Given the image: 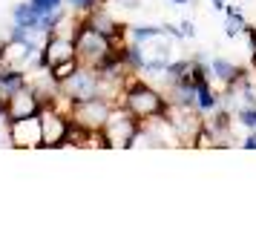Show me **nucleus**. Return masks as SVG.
<instances>
[{
  "mask_svg": "<svg viewBox=\"0 0 256 247\" xmlns=\"http://www.w3.org/2000/svg\"><path fill=\"white\" fill-rule=\"evenodd\" d=\"M124 46H116V40L104 32H98L95 26H90L81 17V26L75 29V55H78V63L81 66H90V69H104L110 60L116 58Z\"/></svg>",
  "mask_w": 256,
  "mask_h": 247,
  "instance_id": "nucleus-1",
  "label": "nucleus"
},
{
  "mask_svg": "<svg viewBox=\"0 0 256 247\" xmlns=\"http://www.w3.org/2000/svg\"><path fill=\"white\" fill-rule=\"evenodd\" d=\"M118 104L127 106L138 121H150V118H156V115H164L170 101H167V92L150 86V83L144 81V78H138V75H130V81H127V86H124L121 98H118Z\"/></svg>",
  "mask_w": 256,
  "mask_h": 247,
  "instance_id": "nucleus-2",
  "label": "nucleus"
},
{
  "mask_svg": "<svg viewBox=\"0 0 256 247\" xmlns=\"http://www.w3.org/2000/svg\"><path fill=\"white\" fill-rule=\"evenodd\" d=\"M138 130H141L138 118L132 115L127 106L116 104L110 118H106V124L101 127V141L110 150H130L132 141H136V135H138Z\"/></svg>",
  "mask_w": 256,
  "mask_h": 247,
  "instance_id": "nucleus-3",
  "label": "nucleus"
},
{
  "mask_svg": "<svg viewBox=\"0 0 256 247\" xmlns=\"http://www.w3.org/2000/svg\"><path fill=\"white\" fill-rule=\"evenodd\" d=\"M164 118L170 121V127L176 130L182 147H198V138L204 132V112L193 104H167Z\"/></svg>",
  "mask_w": 256,
  "mask_h": 247,
  "instance_id": "nucleus-4",
  "label": "nucleus"
},
{
  "mask_svg": "<svg viewBox=\"0 0 256 247\" xmlns=\"http://www.w3.org/2000/svg\"><path fill=\"white\" fill-rule=\"evenodd\" d=\"M40 43L35 40H20V37H6L0 43V66L3 69H24L38 72V58H40Z\"/></svg>",
  "mask_w": 256,
  "mask_h": 247,
  "instance_id": "nucleus-5",
  "label": "nucleus"
},
{
  "mask_svg": "<svg viewBox=\"0 0 256 247\" xmlns=\"http://www.w3.org/2000/svg\"><path fill=\"white\" fill-rule=\"evenodd\" d=\"M60 92L66 95L72 104L90 101V98H104L101 95V72L90 69V66H78L66 81L60 83Z\"/></svg>",
  "mask_w": 256,
  "mask_h": 247,
  "instance_id": "nucleus-6",
  "label": "nucleus"
},
{
  "mask_svg": "<svg viewBox=\"0 0 256 247\" xmlns=\"http://www.w3.org/2000/svg\"><path fill=\"white\" fill-rule=\"evenodd\" d=\"M112 101H106V98H90V101H78V104H72V124H78L84 130H92V132H101V127L106 124V118L112 112Z\"/></svg>",
  "mask_w": 256,
  "mask_h": 247,
  "instance_id": "nucleus-7",
  "label": "nucleus"
},
{
  "mask_svg": "<svg viewBox=\"0 0 256 247\" xmlns=\"http://www.w3.org/2000/svg\"><path fill=\"white\" fill-rule=\"evenodd\" d=\"M44 95L38 92L32 83H26L20 86L18 92H12L6 98V124L9 121H20V118H32V115H40V109H44Z\"/></svg>",
  "mask_w": 256,
  "mask_h": 247,
  "instance_id": "nucleus-8",
  "label": "nucleus"
},
{
  "mask_svg": "<svg viewBox=\"0 0 256 247\" xmlns=\"http://www.w3.org/2000/svg\"><path fill=\"white\" fill-rule=\"evenodd\" d=\"M6 132H9V144L18 147V150H40L44 147V124H40V115L9 121L6 124Z\"/></svg>",
  "mask_w": 256,
  "mask_h": 247,
  "instance_id": "nucleus-9",
  "label": "nucleus"
},
{
  "mask_svg": "<svg viewBox=\"0 0 256 247\" xmlns=\"http://www.w3.org/2000/svg\"><path fill=\"white\" fill-rule=\"evenodd\" d=\"M40 124H44V147L46 150L66 147V135H70V124H72V118L66 112L46 104L40 109Z\"/></svg>",
  "mask_w": 256,
  "mask_h": 247,
  "instance_id": "nucleus-10",
  "label": "nucleus"
},
{
  "mask_svg": "<svg viewBox=\"0 0 256 247\" xmlns=\"http://www.w3.org/2000/svg\"><path fill=\"white\" fill-rule=\"evenodd\" d=\"M78 58L75 55V37L72 35H49L44 49H40V58H38V69H49V66H58L64 60Z\"/></svg>",
  "mask_w": 256,
  "mask_h": 247,
  "instance_id": "nucleus-11",
  "label": "nucleus"
},
{
  "mask_svg": "<svg viewBox=\"0 0 256 247\" xmlns=\"http://www.w3.org/2000/svg\"><path fill=\"white\" fill-rule=\"evenodd\" d=\"M210 72H213V81H219V83H233L236 78H242L244 75V66H236L233 60L228 58H213L210 60Z\"/></svg>",
  "mask_w": 256,
  "mask_h": 247,
  "instance_id": "nucleus-12",
  "label": "nucleus"
},
{
  "mask_svg": "<svg viewBox=\"0 0 256 247\" xmlns=\"http://www.w3.org/2000/svg\"><path fill=\"white\" fill-rule=\"evenodd\" d=\"M219 104H222V95L213 89V81L196 83V106L204 112V115H210V112H213Z\"/></svg>",
  "mask_w": 256,
  "mask_h": 247,
  "instance_id": "nucleus-13",
  "label": "nucleus"
},
{
  "mask_svg": "<svg viewBox=\"0 0 256 247\" xmlns=\"http://www.w3.org/2000/svg\"><path fill=\"white\" fill-rule=\"evenodd\" d=\"M12 20L18 26H24V29H38V32H40V14L32 9L29 0H26V3H14L12 6Z\"/></svg>",
  "mask_w": 256,
  "mask_h": 247,
  "instance_id": "nucleus-14",
  "label": "nucleus"
},
{
  "mask_svg": "<svg viewBox=\"0 0 256 247\" xmlns=\"http://www.w3.org/2000/svg\"><path fill=\"white\" fill-rule=\"evenodd\" d=\"M244 14L236 9V6H230L228 3V9H224V35L228 37H239L242 35V29H244Z\"/></svg>",
  "mask_w": 256,
  "mask_h": 247,
  "instance_id": "nucleus-15",
  "label": "nucleus"
},
{
  "mask_svg": "<svg viewBox=\"0 0 256 247\" xmlns=\"http://www.w3.org/2000/svg\"><path fill=\"white\" fill-rule=\"evenodd\" d=\"M78 66H81V63H78V58H72V60H64V63H58V66H49V75H52L58 83H64V81L72 75V72L78 69Z\"/></svg>",
  "mask_w": 256,
  "mask_h": 247,
  "instance_id": "nucleus-16",
  "label": "nucleus"
},
{
  "mask_svg": "<svg viewBox=\"0 0 256 247\" xmlns=\"http://www.w3.org/2000/svg\"><path fill=\"white\" fill-rule=\"evenodd\" d=\"M29 3H32V9L38 14H52L58 9H64V0H29Z\"/></svg>",
  "mask_w": 256,
  "mask_h": 247,
  "instance_id": "nucleus-17",
  "label": "nucleus"
},
{
  "mask_svg": "<svg viewBox=\"0 0 256 247\" xmlns=\"http://www.w3.org/2000/svg\"><path fill=\"white\" fill-rule=\"evenodd\" d=\"M242 35H244V40H248V52H250V63H254L256 60V26L244 23Z\"/></svg>",
  "mask_w": 256,
  "mask_h": 247,
  "instance_id": "nucleus-18",
  "label": "nucleus"
},
{
  "mask_svg": "<svg viewBox=\"0 0 256 247\" xmlns=\"http://www.w3.org/2000/svg\"><path fill=\"white\" fill-rule=\"evenodd\" d=\"M236 121L242 124L244 130H256V109H244V112H239Z\"/></svg>",
  "mask_w": 256,
  "mask_h": 247,
  "instance_id": "nucleus-19",
  "label": "nucleus"
},
{
  "mask_svg": "<svg viewBox=\"0 0 256 247\" xmlns=\"http://www.w3.org/2000/svg\"><path fill=\"white\" fill-rule=\"evenodd\" d=\"M239 147H242V150H256V130H248V135L242 138Z\"/></svg>",
  "mask_w": 256,
  "mask_h": 247,
  "instance_id": "nucleus-20",
  "label": "nucleus"
},
{
  "mask_svg": "<svg viewBox=\"0 0 256 247\" xmlns=\"http://www.w3.org/2000/svg\"><path fill=\"white\" fill-rule=\"evenodd\" d=\"M178 29H182V35H184V37H196V29H193V23H190V20H182V23H178Z\"/></svg>",
  "mask_w": 256,
  "mask_h": 247,
  "instance_id": "nucleus-21",
  "label": "nucleus"
},
{
  "mask_svg": "<svg viewBox=\"0 0 256 247\" xmlns=\"http://www.w3.org/2000/svg\"><path fill=\"white\" fill-rule=\"evenodd\" d=\"M210 6H213L216 12H222V14H224V9H228V0H210Z\"/></svg>",
  "mask_w": 256,
  "mask_h": 247,
  "instance_id": "nucleus-22",
  "label": "nucleus"
},
{
  "mask_svg": "<svg viewBox=\"0 0 256 247\" xmlns=\"http://www.w3.org/2000/svg\"><path fill=\"white\" fill-rule=\"evenodd\" d=\"M121 6H124V9H138L141 3L138 0H121Z\"/></svg>",
  "mask_w": 256,
  "mask_h": 247,
  "instance_id": "nucleus-23",
  "label": "nucleus"
},
{
  "mask_svg": "<svg viewBox=\"0 0 256 247\" xmlns=\"http://www.w3.org/2000/svg\"><path fill=\"white\" fill-rule=\"evenodd\" d=\"M176 6H187V3H190V0H173Z\"/></svg>",
  "mask_w": 256,
  "mask_h": 247,
  "instance_id": "nucleus-24",
  "label": "nucleus"
},
{
  "mask_svg": "<svg viewBox=\"0 0 256 247\" xmlns=\"http://www.w3.org/2000/svg\"><path fill=\"white\" fill-rule=\"evenodd\" d=\"M0 121H3V118H0Z\"/></svg>",
  "mask_w": 256,
  "mask_h": 247,
  "instance_id": "nucleus-25",
  "label": "nucleus"
}]
</instances>
